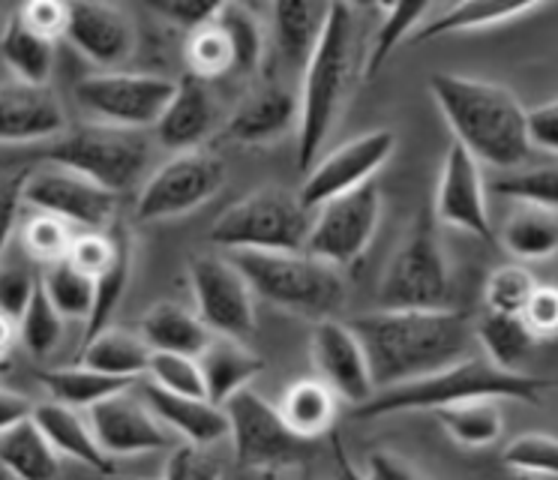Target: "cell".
<instances>
[{"label":"cell","mask_w":558,"mask_h":480,"mask_svg":"<svg viewBox=\"0 0 558 480\" xmlns=\"http://www.w3.org/2000/svg\"><path fill=\"white\" fill-rule=\"evenodd\" d=\"M361 336L376 391L412 382L469 355L474 327L448 310H381L349 322Z\"/></svg>","instance_id":"1"},{"label":"cell","mask_w":558,"mask_h":480,"mask_svg":"<svg viewBox=\"0 0 558 480\" xmlns=\"http://www.w3.org/2000/svg\"><path fill=\"white\" fill-rule=\"evenodd\" d=\"M429 94L436 99L441 118L453 132V139L469 154L493 168H517L532 151L529 123L513 91L505 84L484 82L472 75L436 72L429 79Z\"/></svg>","instance_id":"2"},{"label":"cell","mask_w":558,"mask_h":480,"mask_svg":"<svg viewBox=\"0 0 558 480\" xmlns=\"http://www.w3.org/2000/svg\"><path fill=\"white\" fill-rule=\"evenodd\" d=\"M361 27L352 7L340 0L330 12L316 48L310 51L298 96V168L310 171L318 156L325 154L330 132L340 120L345 99L352 96L354 79L361 67Z\"/></svg>","instance_id":"3"},{"label":"cell","mask_w":558,"mask_h":480,"mask_svg":"<svg viewBox=\"0 0 558 480\" xmlns=\"http://www.w3.org/2000/svg\"><path fill=\"white\" fill-rule=\"evenodd\" d=\"M549 387V379H537L522 370H501L486 355H465L429 375L376 391L366 403L354 406L352 415L357 420H376L400 411H438L469 399L541 403Z\"/></svg>","instance_id":"4"},{"label":"cell","mask_w":558,"mask_h":480,"mask_svg":"<svg viewBox=\"0 0 558 480\" xmlns=\"http://www.w3.org/2000/svg\"><path fill=\"white\" fill-rule=\"evenodd\" d=\"M229 259L241 267L255 298L298 319L322 322L337 315L345 303L340 267L306 250H234Z\"/></svg>","instance_id":"5"},{"label":"cell","mask_w":558,"mask_h":480,"mask_svg":"<svg viewBox=\"0 0 558 480\" xmlns=\"http://www.w3.org/2000/svg\"><path fill=\"white\" fill-rule=\"evenodd\" d=\"M147 156H150V144L142 130L111 127L97 120L63 132L39 147V163L73 168L118 195L142 178Z\"/></svg>","instance_id":"6"},{"label":"cell","mask_w":558,"mask_h":480,"mask_svg":"<svg viewBox=\"0 0 558 480\" xmlns=\"http://www.w3.org/2000/svg\"><path fill=\"white\" fill-rule=\"evenodd\" d=\"M381 310H448L453 300L450 262L436 231V216L421 214L378 283Z\"/></svg>","instance_id":"7"},{"label":"cell","mask_w":558,"mask_h":480,"mask_svg":"<svg viewBox=\"0 0 558 480\" xmlns=\"http://www.w3.org/2000/svg\"><path fill=\"white\" fill-rule=\"evenodd\" d=\"M313 211L298 195L265 187L250 192L217 216L210 240L222 250H304Z\"/></svg>","instance_id":"8"},{"label":"cell","mask_w":558,"mask_h":480,"mask_svg":"<svg viewBox=\"0 0 558 480\" xmlns=\"http://www.w3.org/2000/svg\"><path fill=\"white\" fill-rule=\"evenodd\" d=\"M229 435L238 463L255 471H277L316 456V439H304L286 423L279 406H270L253 387H243L226 403Z\"/></svg>","instance_id":"9"},{"label":"cell","mask_w":558,"mask_h":480,"mask_svg":"<svg viewBox=\"0 0 558 480\" xmlns=\"http://www.w3.org/2000/svg\"><path fill=\"white\" fill-rule=\"evenodd\" d=\"M178 82L150 72L106 70L75 82V99L97 123L145 130L169 106Z\"/></svg>","instance_id":"10"},{"label":"cell","mask_w":558,"mask_h":480,"mask_svg":"<svg viewBox=\"0 0 558 480\" xmlns=\"http://www.w3.org/2000/svg\"><path fill=\"white\" fill-rule=\"evenodd\" d=\"M381 211H385V202L373 183L328 199L313 211L304 250L337 267L361 262V255L376 238Z\"/></svg>","instance_id":"11"},{"label":"cell","mask_w":558,"mask_h":480,"mask_svg":"<svg viewBox=\"0 0 558 480\" xmlns=\"http://www.w3.org/2000/svg\"><path fill=\"white\" fill-rule=\"evenodd\" d=\"M222 183H226V166L219 156L198 147L181 151L147 178L135 199V219L157 223V219L193 214L195 207L210 202L222 190Z\"/></svg>","instance_id":"12"},{"label":"cell","mask_w":558,"mask_h":480,"mask_svg":"<svg viewBox=\"0 0 558 480\" xmlns=\"http://www.w3.org/2000/svg\"><path fill=\"white\" fill-rule=\"evenodd\" d=\"M190 286L195 312L202 322L222 336L246 339L255 331V295L241 267L231 259L198 252L190 259Z\"/></svg>","instance_id":"13"},{"label":"cell","mask_w":558,"mask_h":480,"mask_svg":"<svg viewBox=\"0 0 558 480\" xmlns=\"http://www.w3.org/2000/svg\"><path fill=\"white\" fill-rule=\"evenodd\" d=\"M22 199L34 211L61 216L63 223L82 228H111L118 216V192L99 187L97 180L73 168L51 166L27 171Z\"/></svg>","instance_id":"14"},{"label":"cell","mask_w":558,"mask_h":480,"mask_svg":"<svg viewBox=\"0 0 558 480\" xmlns=\"http://www.w3.org/2000/svg\"><path fill=\"white\" fill-rule=\"evenodd\" d=\"M393 151H397V135L390 130L364 132L352 142L318 156L306 171L298 199L306 211H316L318 204H325L328 199H337L342 192H352L369 183V178L388 163Z\"/></svg>","instance_id":"15"},{"label":"cell","mask_w":558,"mask_h":480,"mask_svg":"<svg viewBox=\"0 0 558 480\" xmlns=\"http://www.w3.org/2000/svg\"><path fill=\"white\" fill-rule=\"evenodd\" d=\"M87 420L97 432V442L111 459L114 456L159 454V451L171 447L169 427L154 415L145 396H133L130 387L87 408Z\"/></svg>","instance_id":"16"},{"label":"cell","mask_w":558,"mask_h":480,"mask_svg":"<svg viewBox=\"0 0 558 480\" xmlns=\"http://www.w3.org/2000/svg\"><path fill=\"white\" fill-rule=\"evenodd\" d=\"M310 351H313L318 379H325L340 399L361 406L376 394L366 348L349 322H340L337 315L316 322Z\"/></svg>","instance_id":"17"},{"label":"cell","mask_w":558,"mask_h":480,"mask_svg":"<svg viewBox=\"0 0 558 480\" xmlns=\"http://www.w3.org/2000/svg\"><path fill=\"white\" fill-rule=\"evenodd\" d=\"M436 223L450 228H460L472 238H493V223H489V207H486V183L481 175V163L474 159L460 142L450 144L441 178H438L436 207H433Z\"/></svg>","instance_id":"18"},{"label":"cell","mask_w":558,"mask_h":480,"mask_svg":"<svg viewBox=\"0 0 558 480\" xmlns=\"http://www.w3.org/2000/svg\"><path fill=\"white\" fill-rule=\"evenodd\" d=\"M66 43L102 70H118L133 58V22L106 0H70L66 7Z\"/></svg>","instance_id":"19"},{"label":"cell","mask_w":558,"mask_h":480,"mask_svg":"<svg viewBox=\"0 0 558 480\" xmlns=\"http://www.w3.org/2000/svg\"><path fill=\"white\" fill-rule=\"evenodd\" d=\"M66 132V111L49 84L0 87V147H39Z\"/></svg>","instance_id":"20"},{"label":"cell","mask_w":558,"mask_h":480,"mask_svg":"<svg viewBox=\"0 0 558 480\" xmlns=\"http://www.w3.org/2000/svg\"><path fill=\"white\" fill-rule=\"evenodd\" d=\"M214 123H217L214 94L207 91L205 79L190 72L183 82H178L169 106L162 108V115L154 127H157L159 144L181 154V151H195L205 142L214 130Z\"/></svg>","instance_id":"21"},{"label":"cell","mask_w":558,"mask_h":480,"mask_svg":"<svg viewBox=\"0 0 558 480\" xmlns=\"http://www.w3.org/2000/svg\"><path fill=\"white\" fill-rule=\"evenodd\" d=\"M142 396L145 403L154 408L157 415L171 432H178L183 442L193 444H210L229 439V415H226V406H217L210 403L207 396H186L174 394V391H166L147 379L142 384Z\"/></svg>","instance_id":"22"},{"label":"cell","mask_w":558,"mask_h":480,"mask_svg":"<svg viewBox=\"0 0 558 480\" xmlns=\"http://www.w3.org/2000/svg\"><path fill=\"white\" fill-rule=\"evenodd\" d=\"M298 96L286 84H265L231 115L226 135L238 144H270L298 127Z\"/></svg>","instance_id":"23"},{"label":"cell","mask_w":558,"mask_h":480,"mask_svg":"<svg viewBox=\"0 0 558 480\" xmlns=\"http://www.w3.org/2000/svg\"><path fill=\"white\" fill-rule=\"evenodd\" d=\"M198 367L205 375L207 399L217 406H226L238 391L253 387L255 379L265 372V360L238 336L214 334L205 351L198 355Z\"/></svg>","instance_id":"24"},{"label":"cell","mask_w":558,"mask_h":480,"mask_svg":"<svg viewBox=\"0 0 558 480\" xmlns=\"http://www.w3.org/2000/svg\"><path fill=\"white\" fill-rule=\"evenodd\" d=\"M337 3L340 0H274L270 3L277 55L286 67L292 70L304 67Z\"/></svg>","instance_id":"25"},{"label":"cell","mask_w":558,"mask_h":480,"mask_svg":"<svg viewBox=\"0 0 558 480\" xmlns=\"http://www.w3.org/2000/svg\"><path fill=\"white\" fill-rule=\"evenodd\" d=\"M34 420L39 423V430L49 435V442L54 444V451L61 456L85 463L87 468L102 471V475L114 471L111 456L97 442V432L90 427V420L82 415V408L63 406L58 399H51V403L34 408Z\"/></svg>","instance_id":"26"},{"label":"cell","mask_w":558,"mask_h":480,"mask_svg":"<svg viewBox=\"0 0 558 480\" xmlns=\"http://www.w3.org/2000/svg\"><path fill=\"white\" fill-rule=\"evenodd\" d=\"M138 334L154 351H178V355H193L198 358L205 346L214 339V331L202 322V315L186 310L181 303H154L138 322Z\"/></svg>","instance_id":"27"},{"label":"cell","mask_w":558,"mask_h":480,"mask_svg":"<svg viewBox=\"0 0 558 480\" xmlns=\"http://www.w3.org/2000/svg\"><path fill=\"white\" fill-rule=\"evenodd\" d=\"M544 0H457L448 12H441L433 22H424L414 31L412 43H433L441 36L450 34H469V31H481V27H496L510 19H517L522 12L534 10Z\"/></svg>","instance_id":"28"},{"label":"cell","mask_w":558,"mask_h":480,"mask_svg":"<svg viewBox=\"0 0 558 480\" xmlns=\"http://www.w3.org/2000/svg\"><path fill=\"white\" fill-rule=\"evenodd\" d=\"M0 466L13 478L49 480L61 471V454L54 451L49 435L39 430L37 420L27 418L0 432Z\"/></svg>","instance_id":"29"},{"label":"cell","mask_w":558,"mask_h":480,"mask_svg":"<svg viewBox=\"0 0 558 480\" xmlns=\"http://www.w3.org/2000/svg\"><path fill=\"white\" fill-rule=\"evenodd\" d=\"M154 348L147 346L145 336L130 334L123 327H102L99 334L85 339L78 363L94 367L109 375H121V379H142L147 375V363H150Z\"/></svg>","instance_id":"30"},{"label":"cell","mask_w":558,"mask_h":480,"mask_svg":"<svg viewBox=\"0 0 558 480\" xmlns=\"http://www.w3.org/2000/svg\"><path fill=\"white\" fill-rule=\"evenodd\" d=\"M501 247L517 262H546L558 252V211L520 204L501 228Z\"/></svg>","instance_id":"31"},{"label":"cell","mask_w":558,"mask_h":480,"mask_svg":"<svg viewBox=\"0 0 558 480\" xmlns=\"http://www.w3.org/2000/svg\"><path fill=\"white\" fill-rule=\"evenodd\" d=\"M474 339L481 343L484 355L496 367H501V370H520V363L529 360L541 336L534 334V327L525 322V315L486 310L474 322Z\"/></svg>","instance_id":"32"},{"label":"cell","mask_w":558,"mask_h":480,"mask_svg":"<svg viewBox=\"0 0 558 480\" xmlns=\"http://www.w3.org/2000/svg\"><path fill=\"white\" fill-rule=\"evenodd\" d=\"M337 399L340 396L325 379H298L279 399V411L298 435L318 439L333 427Z\"/></svg>","instance_id":"33"},{"label":"cell","mask_w":558,"mask_h":480,"mask_svg":"<svg viewBox=\"0 0 558 480\" xmlns=\"http://www.w3.org/2000/svg\"><path fill=\"white\" fill-rule=\"evenodd\" d=\"M0 55L19 82L49 84L51 70H54V39L34 31L19 12L3 27Z\"/></svg>","instance_id":"34"},{"label":"cell","mask_w":558,"mask_h":480,"mask_svg":"<svg viewBox=\"0 0 558 480\" xmlns=\"http://www.w3.org/2000/svg\"><path fill=\"white\" fill-rule=\"evenodd\" d=\"M39 382L49 387L51 399L87 411L90 406L102 403L106 396L133 387L135 379H121V375H109V372L78 363V367H63V370H43Z\"/></svg>","instance_id":"35"},{"label":"cell","mask_w":558,"mask_h":480,"mask_svg":"<svg viewBox=\"0 0 558 480\" xmlns=\"http://www.w3.org/2000/svg\"><path fill=\"white\" fill-rule=\"evenodd\" d=\"M436 418L450 439L462 447H486L498 442V435L505 430L498 399H469V403L438 408Z\"/></svg>","instance_id":"36"},{"label":"cell","mask_w":558,"mask_h":480,"mask_svg":"<svg viewBox=\"0 0 558 480\" xmlns=\"http://www.w3.org/2000/svg\"><path fill=\"white\" fill-rule=\"evenodd\" d=\"M433 7V0H393V7L385 12V22L378 24L376 36H373V46L366 51L364 60V75L373 79L390 55L409 39L412 31H417L426 22V12Z\"/></svg>","instance_id":"37"},{"label":"cell","mask_w":558,"mask_h":480,"mask_svg":"<svg viewBox=\"0 0 558 480\" xmlns=\"http://www.w3.org/2000/svg\"><path fill=\"white\" fill-rule=\"evenodd\" d=\"M130 276H133V247H130L126 231L121 228V243H118L114 262L102 274L94 276V307H90V315L85 319V339L99 334L102 327H109L111 315L121 307L123 295H126Z\"/></svg>","instance_id":"38"},{"label":"cell","mask_w":558,"mask_h":480,"mask_svg":"<svg viewBox=\"0 0 558 480\" xmlns=\"http://www.w3.org/2000/svg\"><path fill=\"white\" fill-rule=\"evenodd\" d=\"M39 283L46 288V295L54 303V310L63 319H82L85 322L94 307V276L78 271L70 259L46 264V271L39 276Z\"/></svg>","instance_id":"39"},{"label":"cell","mask_w":558,"mask_h":480,"mask_svg":"<svg viewBox=\"0 0 558 480\" xmlns=\"http://www.w3.org/2000/svg\"><path fill=\"white\" fill-rule=\"evenodd\" d=\"M217 22L229 36L231 51H234V72H253L265 55V34L253 7L243 0H229Z\"/></svg>","instance_id":"40"},{"label":"cell","mask_w":558,"mask_h":480,"mask_svg":"<svg viewBox=\"0 0 558 480\" xmlns=\"http://www.w3.org/2000/svg\"><path fill=\"white\" fill-rule=\"evenodd\" d=\"M63 319L61 312L54 310V303L46 295L43 283L34 291V298L27 303V310L19 319V339L34 358H49L54 348L61 346L63 339Z\"/></svg>","instance_id":"41"},{"label":"cell","mask_w":558,"mask_h":480,"mask_svg":"<svg viewBox=\"0 0 558 480\" xmlns=\"http://www.w3.org/2000/svg\"><path fill=\"white\" fill-rule=\"evenodd\" d=\"M186 63L190 72L198 79H219L234 72V51L226 31L219 27V22H210L205 27H198L186 39Z\"/></svg>","instance_id":"42"},{"label":"cell","mask_w":558,"mask_h":480,"mask_svg":"<svg viewBox=\"0 0 558 480\" xmlns=\"http://www.w3.org/2000/svg\"><path fill=\"white\" fill-rule=\"evenodd\" d=\"M501 463L517 475L558 478V439L546 432H525L505 444Z\"/></svg>","instance_id":"43"},{"label":"cell","mask_w":558,"mask_h":480,"mask_svg":"<svg viewBox=\"0 0 558 480\" xmlns=\"http://www.w3.org/2000/svg\"><path fill=\"white\" fill-rule=\"evenodd\" d=\"M493 190L520 204H541L558 211V166H532L525 171H508L493 183Z\"/></svg>","instance_id":"44"},{"label":"cell","mask_w":558,"mask_h":480,"mask_svg":"<svg viewBox=\"0 0 558 480\" xmlns=\"http://www.w3.org/2000/svg\"><path fill=\"white\" fill-rule=\"evenodd\" d=\"M22 243H25L27 255L39 264L61 262L70 255V243H73V231L70 223H63L61 216H51L37 211L22 228Z\"/></svg>","instance_id":"45"},{"label":"cell","mask_w":558,"mask_h":480,"mask_svg":"<svg viewBox=\"0 0 558 480\" xmlns=\"http://www.w3.org/2000/svg\"><path fill=\"white\" fill-rule=\"evenodd\" d=\"M537 279L529 274V267L522 264H508L489 274L484 286V303L486 310L493 312H525V303L532 300Z\"/></svg>","instance_id":"46"},{"label":"cell","mask_w":558,"mask_h":480,"mask_svg":"<svg viewBox=\"0 0 558 480\" xmlns=\"http://www.w3.org/2000/svg\"><path fill=\"white\" fill-rule=\"evenodd\" d=\"M147 379L166 391L186 396H207L205 375L193 355H178V351H154L147 363Z\"/></svg>","instance_id":"47"},{"label":"cell","mask_w":558,"mask_h":480,"mask_svg":"<svg viewBox=\"0 0 558 480\" xmlns=\"http://www.w3.org/2000/svg\"><path fill=\"white\" fill-rule=\"evenodd\" d=\"M118 243H121V228H85L82 235H73V243H70V262L85 271L87 276L102 274L114 255H118Z\"/></svg>","instance_id":"48"},{"label":"cell","mask_w":558,"mask_h":480,"mask_svg":"<svg viewBox=\"0 0 558 480\" xmlns=\"http://www.w3.org/2000/svg\"><path fill=\"white\" fill-rule=\"evenodd\" d=\"M229 0H145L147 10H154L159 19H166L183 31H198L205 24L217 22L219 12L226 10Z\"/></svg>","instance_id":"49"},{"label":"cell","mask_w":558,"mask_h":480,"mask_svg":"<svg viewBox=\"0 0 558 480\" xmlns=\"http://www.w3.org/2000/svg\"><path fill=\"white\" fill-rule=\"evenodd\" d=\"M37 286L39 279L27 264L0 262V312L19 322L31 298H34Z\"/></svg>","instance_id":"50"},{"label":"cell","mask_w":558,"mask_h":480,"mask_svg":"<svg viewBox=\"0 0 558 480\" xmlns=\"http://www.w3.org/2000/svg\"><path fill=\"white\" fill-rule=\"evenodd\" d=\"M162 475L174 480H205L222 475V468L214 463V456L205 454V444L181 442L171 451L169 463L162 468Z\"/></svg>","instance_id":"51"},{"label":"cell","mask_w":558,"mask_h":480,"mask_svg":"<svg viewBox=\"0 0 558 480\" xmlns=\"http://www.w3.org/2000/svg\"><path fill=\"white\" fill-rule=\"evenodd\" d=\"M27 171H31V166L10 171V175L0 178V255L10 247V240H13L15 223H19V207L25 204L22 187H25Z\"/></svg>","instance_id":"52"},{"label":"cell","mask_w":558,"mask_h":480,"mask_svg":"<svg viewBox=\"0 0 558 480\" xmlns=\"http://www.w3.org/2000/svg\"><path fill=\"white\" fill-rule=\"evenodd\" d=\"M66 7L70 0H27L19 15L43 36L58 39L66 31Z\"/></svg>","instance_id":"53"},{"label":"cell","mask_w":558,"mask_h":480,"mask_svg":"<svg viewBox=\"0 0 558 480\" xmlns=\"http://www.w3.org/2000/svg\"><path fill=\"white\" fill-rule=\"evenodd\" d=\"M525 322L532 324L537 336L558 334V286H537L532 300L525 303Z\"/></svg>","instance_id":"54"},{"label":"cell","mask_w":558,"mask_h":480,"mask_svg":"<svg viewBox=\"0 0 558 480\" xmlns=\"http://www.w3.org/2000/svg\"><path fill=\"white\" fill-rule=\"evenodd\" d=\"M525 123H529V142H532V147L558 154V96L544 103V106L529 108Z\"/></svg>","instance_id":"55"},{"label":"cell","mask_w":558,"mask_h":480,"mask_svg":"<svg viewBox=\"0 0 558 480\" xmlns=\"http://www.w3.org/2000/svg\"><path fill=\"white\" fill-rule=\"evenodd\" d=\"M364 475L378 480H412L421 478L424 471L414 466V463H409L405 456L390 454V451H373V454L366 456Z\"/></svg>","instance_id":"56"},{"label":"cell","mask_w":558,"mask_h":480,"mask_svg":"<svg viewBox=\"0 0 558 480\" xmlns=\"http://www.w3.org/2000/svg\"><path fill=\"white\" fill-rule=\"evenodd\" d=\"M34 408L37 406L25 394L10 391V387L0 384V432L10 430L15 423H22V420L34 418Z\"/></svg>","instance_id":"57"},{"label":"cell","mask_w":558,"mask_h":480,"mask_svg":"<svg viewBox=\"0 0 558 480\" xmlns=\"http://www.w3.org/2000/svg\"><path fill=\"white\" fill-rule=\"evenodd\" d=\"M39 159V147H15L13 154L0 151V175H10L15 168H25Z\"/></svg>","instance_id":"58"},{"label":"cell","mask_w":558,"mask_h":480,"mask_svg":"<svg viewBox=\"0 0 558 480\" xmlns=\"http://www.w3.org/2000/svg\"><path fill=\"white\" fill-rule=\"evenodd\" d=\"M15 336H19L15 334V319H10V315H3V312H0V358H7V355H10Z\"/></svg>","instance_id":"59"},{"label":"cell","mask_w":558,"mask_h":480,"mask_svg":"<svg viewBox=\"0 0 558 480\" xmlns=\"http://www.w3.org/2000/svg\"><path fill=\"white\" fill-rule=\"evenodd\" d=\"M349 7H369V3H376V0H345Z\"/></svg>","instance_id":"60"},{"label":"cell","mask_w":558,"mask_h":480,"mask_svg":"<svg viewBox=\"0 0 558 480\" xmlns=\"http://www.w3.org/2000/svg\"><path fill=\"white\" fill-rule=\"evenodd\" d=\"M7 372H10V360H7V358H0V379H3V375H7Z\"/></svg>","instance_id":"61"},{"label":"cell","mask_w":558,"mask_h":480,"mask_svg":"<svg viewBox=\"0 0 558 480\" xmlns=\"http://www.w3.org/2000/svg\"><path fill=\"white\" fill-rule=\"evenodd\" d=\"M243 3H250V7H253V3H255V0H243Z\"/></svg>","instance_id":"62"}]
</instances>
